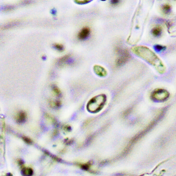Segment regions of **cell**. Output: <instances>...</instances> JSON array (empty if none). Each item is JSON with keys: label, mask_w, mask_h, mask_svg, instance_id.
Masks as SVG:
<instances>
[{"label": "cell", "mask_w": 176, "mask_h": 176, "mask_svg": "<svg viewBox=\"0 0 176 176\" xmlns=\"http://www.w3.org/2000/svg\"><path fill=\"white\" fill-rule=\"evenodd\" d=\"M25 117H26V115L25 113L21 112L20 113L18 116V120L20 122H23L25 120Z\"/></svg>", "instance_id": "obj_7"}, {"label": "cell", "mask_w": 176, "mask_h": 176, "mask_svg": "<svg viewBox=\"0 0 176 176\" xmlns=\"http://www.w3.org/2000/svg\"><path fill=\"white\" fill-rule=\"evenodd\" d=\"M120 1H118V0H113V1H111V4L113 5H116L118 4L119 3Z\"/></svg>", "instance_id": "obj_12"}, {"label": "cell", "mask_w": 176, "mask_h": 176, "mask_svg": "<svg viewBox=\"0 0 176 176\" xmlns=\"http://www.w3.org/2000/svg\"><path fill=\"white\" fill-rule=\"evenodd\" d=\"M155 50L157 51H160L162 50H164L165 49V47L160 45H157L155 46Z\"/></svg>", "instance_id": "obj_10"}, {"label": "cell", "mask_w": 176, "mask_h": 176, "mask_svg": "<svg viewBox=\"0 0 176 176\" xmlns=\"http://www.w3.org/2000/svg\"><path fill=\"white\" fill-rule=\"evenodd\" d=\"M162 9L164 12L166 13H168L170 12V6L168 4H165L162 7Z\"/></svg>", "instance_id": "obj_8"}, {"label": "cell", "mask_w": 176, "mask_h": 176, "mask_svg": "<svg viewBox=\"0 0 176 176\" xmlns=\"http://www.w3.org/2000/svg\"><path fill=\"white\" fill-rule=\"evenodd\" d=\"M24 140L25 141V142L28 143H31L32 142L30 139L27 138L25 137L23 138Z\"/></svg>", "instance_id": "obj_13"}, {"label": "cell", "mask_w": 176, "mask_h": 176, "mask_svg": "<svg viewBox=\"0 0 176 176\" xmlns=\"http://www.w3.org/2000/svg\"><path fill=\"white\" fill-rule=\"evenodd\" d=\"M93 69L95 73L99 76H104L107 74V71L101 66L95 65Z\"/></svg>", "instance_id": "obj_4"}, {"label": "cell", "mask_w": 176, "mask_h": 176, "mask_svg": "<svg viewBox=\"0 0 176 176\" xmlns=\"http://www.w3.org/2000/svg\"><path fill=\"white\" fill-rule=\"evenodd\" d=\"M54 47H56V49L60 51L63 50V45H60V44H56V45H55Z\"/></svg>", "instance_id": "obj_11"}, {"label": "cell", "mask_w": 176, "mask_h": 176, "mask_svg": "<svg viewBox=\"0 0 176 176\" xmlns=\"http://www.w3.org/2000/svg\"><path fill=\"white\" fill-rule=\"evenodd\" d=\"M22 173L24 176H31L32 175L33 171L30 168H25L22 170Z\"/></svg>", "instance_id": "obj_6"}, {"label": "cell", "mask_w": 176, "mask_h": 176, "mask_svg": "<svg viewBox=\"0 0 176 176\" xmlns=\"http://www.w3.org/2000/svg\"><path fill=\"white\" fill-rule=\"evenodd\" d=\"M117 58L116 60V64L120 67L125 64L131 58V56L127 50L117 47L116 49Z\"/></svg>", "instance_id": "obj_2"}, {"label": "cell", "mask_w": 176, "mask_h": 176, "mask_svg": "<svg viewBox=\"0 0 176 176\" xmlns=\"http://www.w3.org/2000/svg\"><path fill=\"white\" fill-rule=\"evenodd\" d=\"M91 33L90 29L89 27H85L82 28L78 32V38L80 40H85L89 37Z\"/></svg>", "instance_id": "obj_3"}, {"label": "cell", "mask_w": 176, "mask_h": 176, "mask_svg": "<svg viewBox=\"0 0 176 176\" xmlns=\"http://www.w3.org/2000/svg\"><path fill=\"white\" fill-rule=\"evenodd\" d=\"M131 50L137 56L154 66L160 73L164 72L166 68L162 61L155 53L147 47L137 46L132 47Z\"/></svg>", "instance_id": "obj_1"}, {"label": "cell", "mask_w": 176, "mask_h": 176, "mask_svg": "<svg viewBox=\"0 0 176 176\" xmlns=\"http://www.w3.org/2000/svg\"><path fill=\"white\" fill-rule=\"evenodd\" d=\"M90 1L89 0H82V1H76L77 3L80 4H86V3L90 2Z\"/></svg>", "instance_id": "obj_9"}, {"label": "cell", "mask_w": 176, "mask_h": 176, "mask_svg": "<svg viewBox=\"0 0 176 176\" xmlns=\"http://www.w3.org/2000/svg\"><path fill=\"white\" fill-rule=\"evenodd\" d=\"M162 29L160 27H156L154 28L152 31V34L153 35L157 36L160 35L162 32Z\"/></svg>", "instance_id": "obj_5"}]
</instances>
